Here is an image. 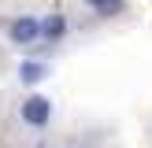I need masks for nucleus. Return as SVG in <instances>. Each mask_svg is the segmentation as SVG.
Masks as SVG:
<instances>
[{
    "label": "nucleus",
    "instance_id": "f257e3e1",
    "mask_svg": "<svg viewBox=\"0 0 152 148\" xmlns=\"http://www.w3.org/2000/svg\"><path fill=\"white\" fill-rule=\"evenodd\" d=\"M22 122L26 126H45L52 118V104L45 100V96H26V100H22Z\"/></svg>",
    "mask_w": 152,
    "mask_h": 148
},
{
    "label": "nucleus",
    "instance_id": "f03ea898",
    "mask_svg": "<svg viewBox=\"0 0 152 148\" xmlns=\"http://www.w3.org/2000/svg\"><path fill=\"white\" fill-rule=\"evenodd\" d=\"M7 37H11L15 44H34L37 37H41V22L30 19V15H22V19H11V26H7Z\"/></svg>",
    "mask_w": 152,
    "mask_h": 148
},
{
    "label": "nucleus",
    "instance_id": "7ed1b4c3",
    "mask_svg": "<svg viewBox=\"0 0 152 148\" xmlns=\"http://www.w3.org/2000/svg\"><path fill=\"white\" fill-rule=\"evenodd\" d=\"M63 33H67V19L63 15H48L41 22V37H48V41H59Z\"/></svg>",
    "mask_w": 152,
    "mask_h": 148
},
{
    "label": "nucleus",
    "instance_id": "20e7f679",
    "mask_svg": "<svg viewBox=\"0 0 152 148\" xmlns=\"http://www.w3.org/2000/svg\"><path fill=\"white\" fill-rule=\"evenodd\" d=\"M45 74H48V70H45V63H22V67H19V78L26 81V85H34V81H41Z\"/></svg>",
    "mask_w": 152,
    "mask_h": 148
},
{
    "label": "nucleus",
    "instance_id": "39448f33",
    "mask_svg": "<svg viewBox=\"0 0 152 148\" xmlns=\"http://www.w3.org/2000/svg\"><path fill=\"white\" fill-rule=\"evenodd\" d=\"M86 4H89V7H96L100 15H111V11H119V7H123L119 0H86Z\"/></svg>",
    "mask_w": 152,
    "mask_h": 148
}]
</instances>
